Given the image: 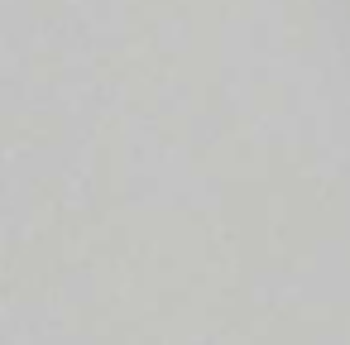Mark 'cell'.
Here are the masks:
<instances>
[]
</instances>
